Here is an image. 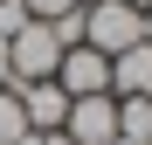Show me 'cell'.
I'll use <instances>...</instances> for the list:
<instances>
[{"mask_svg": "<svg viewBox=\"0 0 152 145\" xmlns=\"http://www.w3.org/2000/svg\"><path fill=\"white\" fill-rule=\"evenodd\" d=\"M56 90H62V97H104V90H111V55H97L90 42L62 48V62H56Z\"/></svg>", "mask_w": 152, "mask_h": 145, "instance_id": "277c9868", "label": "cell"}, {"mask_svg": "<svg viewBox=\"0 0 152 145\" xmlns=\"http://www.w3.org/2000/svg\"><path fill=\"white\" fill-rule=\"evenodd\" d=\"M83 7H90V0H83Z\"/></svg>", "mask_w": 152, "mask_h": 145, "instance_id": "4fadbf2b", "label": "cell"}, {"mask_svg": "<svg viewBox=\"0 0 152 145\" xmlns=\"http://www.w3.org/2000/svg\"><path fill=\"white\" fill-rule=\"evenodd\" d=\"M145 42H152V7H145Z\"/></svg>", "mask_w": 152, "mask_h": 145, "instance_id": "8fae6325", "label": "cell"}, {"mask_svg": "<svg viewBox=\"0 0 152 145\" xmlns=\"http://www.w3.org/2000/svg\"><path fill=\"white\" fill-rule=\"evenodd\" d=\"M83 42L97 55H124L132 42H145V14L132 0H90L83 7Z\"/></svg>", "mask_w": 152, "mask_h": 145, "instance_id": "6da1fadb", "label": "cell"}, {"mask_svg": "<svg viewBox=\"0 0 152 145\" xmlns=\"http://www.w3.org/2000/svg\"><path fill=\"white\" fill-rule=\"evenodd\" d=\"M62 138L76 145H118V97H69V117H62Z\"/></svg>", "mask_w": 152, "mask_h": 145, "instance_id": "3957f363", "label": "cell"}, {"mask_svg": "<svg viewBox=\"0 0 152 145\" xmlns=\"http://www.w3.org/2000/svg\"><path fill=\"white\" fill-rule=\"evenodd\" d=\"M28 7V21H62L69 7H83V0H21Z\"/></svg>", "mask_w": 152, "mask_h": 145, "instance_id": "ba28073f", "label": "cell"}, {"mask_svg": "<svg viewBox=\"0 0 152 145\" xmlns=\"http://www.w3.org/2000/svg\"><path fill=\"white\" fill-rule=\"evenodd\" d=\"M7 62H14V83H56V62H62V42L48 21H28L14 42H7Z\"/></svg>", "mask_w": 152, "mask_h": 145, "instance_id": "7a4b0ae2", "label": "cell"}, {"mask_svg": "<svg viewBox=\"0 0 152 145\" xmlns=\"http://www.w3.org/2000/svg\"><path fill=\"white\" fill-rule=\"evenodd\" d=\"M21 97V117H28V131H62V117H69V97L56 83H14Z\"/></svg>", "mask_w": 152, "mask_h": 145, "instance_id": "5b68a950", "label": "cell"}, {"mask_svg": "<svg viewBox=\"0 0 152 145\" xmlns=\"http://www.w3.org/2000/svg\"><path fill=\"white\" fill-rule=\"evenodd\" d=\"M111 97H152V42H132L111 55Z\"/></svg>", "mask_w": 152, "mask_h": 145, "instance_id": "8992f818", "label": "cell"}, {"mask_svg": "<svg viewBox=\"0 0 152 145\" xmlns=\"http://www.w3.org/2000/svg\"><path fill=\"white\" fill-rule=\"evenodd\" d=\"M28 138V117H21V97H14V83L0 90V145H21Z\"/></svg>", "mask_w": 152, "mask_h": 145, "instance_id": "52a82bcc", "label": "cell"}, {"mask_svg": "<svg viewBox=\"0 0 152 145\" xmlns=\"http://www.w3.org/2000/svg\"><path fill=\"white\" fill-rule=\"evenodd\" d=\"M14 83V62H7V42H0V90Z\"/></svg>", "mask_w": 152, "mask_h": 145, "instance_id": "9c48e42d", "label": "cell"}, {"mask_svg": "<svg viewBox=\"0 0 152 145\" xmlns=\"http://www.w3.org/2000/svg\"><path fill=\"white\" fill-rule=\"evenodd\" d=\"M132 7H138V14H145V7H152V0H132Z\"/></svg>", "mask_w": 152, "mask_h": 145, "instance_id": "7c38bea8", "label": "cell"}, {"mask_svg": "<svg viewBox=\"0 0 152 145\" xmlns=\"http://www.w3.org/2000/svg\"><path fill=\"white\" fill-rule=\"evenodd\" d=\"M35 145H76V138H62V131H35Z\"/></svg>", "mask_w": 152, "mask_h": 145, "instance_id": "30bf717a", "label": "cell"}]
</instances>
